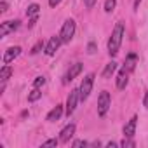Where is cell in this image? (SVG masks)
Segmentation results:
<instances>
[{
	"mask_svg": "<svg viewBox=\"0 0 148 148\" xmlns=\"http://www.w3.org/2000/svg\"><path fill=\"white\" fill-rule=\"evenodd\" d=\"M106 146H108V148H115V146H119V145H117V143H113V141H110Z\"/></svg>",
	"mask_w": 148,
	"mask_h": 148,
	"instance_id": "31",
	"label": "cell"
},
{
	"mask_svg": "<svg viewBox=\"0 0 148 148\" xmlns=\"http://www.w3.org/2000/svg\"><path fill=\"white\" fill-rule=\"evenodd\" d=\"M21 54V47L19 45H14V47H9L5 52H4V64H9L12 63L18 56Z\"/></svg>",
	"mask_w": 148,
	"mask_h": 148,
	"instance_id": "9",
	"label": "cell"
},
{
	"mask_svg": "<svg viewBox=\"0 0 148 148\" xmlns=\"http://www.w3.org/2000/svg\"><path fill=\"white\" fill-rule=\"evenodd\" d=\"M115 70H117V63H115V61H110V63L105 66V70H103V79H110V77L113 75Z\"/></svg>",
	"mask_w": 148,
	"mask_h": 148,
	"instance_id": "15",
	"label": "cell"
},
{
	"mask_svg": "<svg viewBox=\"0 0 148 148\" xmlns=\"http://www.w3.org/2000/svg\"><path fill=\"white\" fill-rule=\"evenodd\" d=\"M61 44H63V42H61V37H59V35H58V37H51L49 42H47V45H45V54H47V56H54Z\"/></svg>",
	"mask_w": 148,
	"mask_h": 148,
	"instance_id": "8",
	"label": "cell"
},
{
	"mask_svg": "<svg viewBox=\"0 0 148 148\" xmlns=\"http://www.w3.org/2000/svg\"><path fill=\"white\" fill-rule=\"evenodd\" d=\"M0 11H2V12L7 11V2H5V0H2V2H0Z\"/></svg>",
	"mask_w": 148,
	"mask_h": 148,
	"instance_id": "28",
	"label": "cell"
},
{
	"mask_svg": "<svg viewBox=\"0 0 148 148\" xmlns=\"http://www.w3.org/2000/svg\"><path fill=\"white\" fill-rule=\"evenodd\" d=\"M38 11H40V5H38V4H30L28 9H26V16H28V18L38 16Z\"/></svg>",
	"mask_w": 148,
	"mask_h": 148,
	"instance_id": "17",
	"label": "cell"
},
{
	"mask_svg": "<svg viewBox=\"0 0 148 148\" xmlns=\"http://www.w3.org/2000/svg\"><path fill=\"white\" fill-rule=\"evenodd\" d=\"M44 84H45V77H37V79L33 80V87H38V89H40Z\"/></svg>",
	"mask_w": 148,
	"mask_h": 148,
	"instance_id": "20",
	"label": "cell"
},
{
	"mask_svg": "<svg viewBox=\"0 0 148 148\" xmlns=\"http://www.w3.org/2000/svg\"><path fill=\"white\" fill-rule=\"evenodd\" d=\"M73 134H75V124H68V125L59 132V141H61V143H68V141L73 138Z\"/></svg>",
	"mask_w": 148,
	"mask_h": 148,
	"instance_id": "10",
	"label": "cell"
},
{
	"mask_svg": "<svg viewBox=\"0 0 148 148\" xmlns=\"http://www.w3.org/2000/svg\"><path fill=\"white\" fill-rule=\"evenodd\" d=\"M87 52H89V54H94V52H96V44H94V42H91V44L87 45Z\"/></svg>",
	"mask_w": 148,
	"mask_h": 148,
	"instance_id": "26",
	"label": "cell"
},
{
	"mask_svg": "<svg viewBox=\"0 0 148 148\" xmlns=\"http://www.w3.org/2000/svg\"><path fill=\"white\" fill-rule=\"evenodd\" d=\"M124 33H125V26H124V23L120 21V23L115 25V28H113V32H112V35H110V38H108V54H110V56H115V54L119 52V49H120V45H122Z\"/></svg>",
	"mask_w": 148,
	"mask_h": 148,
	"instance_id": "1",
	"label": "cell"
},
{
	"mask_svg": "<svg viewBox=\"0 0 148 148\" xmlns=\"http://www.w3.org/2000/svg\"><path fill=\"white\" fill-rule=\"evenodd\" d=\"M61 115H63V105H56V106L47 113V120H49V122H56V120L61 119Z\"/></svg>",
	"mask_w": 148,
	"mask_h": 148,
	"instance_id": "13",
	"label": "cell"
},
{
	"mask_svg": "<svg viewBox=\"0 0 148 148\" xmlns=\"http://www.w3.org/2000/svg\"><path fill=\"white\" fill-rule=\"evenodd\" d=\"M96 2H98V0H84V5H86L87 9H92V7L96 5Z\"/></svg>",
	"mask_w": 148,
	"mask_h": 148,
	"instance_id": "25",
	"label": "cell"
},
{
	"mask_svg": "<svg viewBox=\"0 0 148 148\" xmlns=\"http://www.w3.org/2000/svg\"><path fill=\"white\" fill-rule=\"evenodd\" d=\"M82 70H84V64H82V63H75V64H71V66L68 68V71H66L64 79H63V84L71 82L77 75H80V71H82Z\"/></svg>",
	"mask_w": 148,
	"mask_h": 148,
	"instance_id": "6",
	"label": "cell"
},
{
	"mask_svg": "<svg viewBox=\"0 0 148 148\" xmlns=\"http://www.w3.org/2000/svg\"><path fill=\"white\" fill-rule=\"evenodd\" d=\"M37 21H38V16H33V18H32V19H30V23H28V28H33V26H35V23H37Z\"/></svg>",
	"mask_w": 148,
	"mask_h": 148,
	"instance_id": "27",
	"label": "cell"
},
{
	"mask_svg": "<svg viewBox=\"0 0 148 148\" xmlns=\"http://www.w3.org/2000/svg\"><path fill=\"white\" fill-rule=\"evenodd\" d=\"M110 106H112V98H110V94H108L106 91H103V92L99 94V98H98V115H99L101 119L106 117Z\"/></svg>",
	"mask_w": 148,
	"mask_h": 148,
	"instance_id": "4",
	"label": "cell"
},
{
	"mask_svg": "<svg viewBox=\"0 0 148 148\" xmlns=\"http://www.w3.org/2000/svg\"><path fill=\"white\" fill-rule=\"evenodd\" d=\"M120 146H136V143L132 141V139H127V138H124V141H120Z\"/></svg>",
	"mask_w": 148,
	"mask_h": 148,
	"instance_id": "23",
	"label": "cell"
},
{
	"mask_svg": "<svg viewBox=\"0 0 148 148\" xmlns=\"http://www.w3.org/2000/svg\"><path fill=\"white\" fill-rule=\"evenodd\" d=\"M127 82H129V70L124 66V68L119 71V77H117V87H119V89H125Z\"/></svg>",
	"mask_w": 148,
	"mask_h": 148,
	"instance_id": "11",
	"label": "cell"
},
{
	"mask_svg": "<svg viewBox=\"0 0 148 148\" xmlns=\"http://www.w3.org/2000/svg\"><path fill=\"white\" fill-rule=\"evenodd\" d=\"M117 5V0H106L105 2V12H112Z\"/></svg>",
	"mask_w": 148,
	"mask_h": 148,
	"instance_id": "19",
	"label": "cell"
},
{
	"mask_svg": "<svg viewBox=\"0 0 148 148\" xmlns=\"http://www.w3.org/2000/svg\"><path fill=\"white\" fill-rule=\"evenodd\" d=\"M79 101H80V92H79V89H73V91L70 92L68 99H66V115H68V117L75 112Z\"/></svg>",
	"mask_w": 148,
	"mask_h": 148,
	"instance_id": "5",
	"label": "cell"
},
{
	"mask_svg": "<svg viewBox=\"0 0 148 148\" xmlns=\"http://www.w3.org/2000/svg\"><path fill=\"white\" fill-rule=\"evenodd\" d=\"M11 75H12V68H11L9 64L2 66V70H0V80H2V82H7Z\"/></svg>",
	"mask_w": 148,
	"mask_h": 148,
	"instance_id": "16",
	"label": "cell"
},
{
	"mask_svg": "<svg viewBox=\"0 0 148 148\" xmlns=\"http://www.w3.org/2000/svg\"><path fill=\"white\" fill-rule=\"evenodd\" d=\"M58 143H59V139H47L42 143V146H58Z\"/></svg>",
	"mask_w": 148,
	"mask_h": 148,
	"instance_id": "22",
	"label": "cell"
},
{
	"mask_svg": "<svg viewBox=\"0 0 148 148\" xmlns=\"http://www.w3.org/2000/svg\"><path fill=\"white\" fill-rule=\"evenodd\" d=\"M75 35V21L73 19H66L63 23V28L59 32V37H61V42L63 44H70V40Z\"/></svg>",
	"mask_w": 148,
	"mask_h": 148,
	"instance_id": "2",
	"label": "cell"
},
{
	"mask_svg": "<svg viewBox=\"0 0 148 148\" xmlns=\"http://www.w3.org/2000/svg\"><path fill=\"white\" fill-rule=\"evenodd\" d=\"M87 145H89V143H87V141H84V139H75V141L71 143V146H73V148H79V146H87Z\"/></svg>",
	"mask_w": 148,
	"mask_h": 148,
	"instance_id": "21",
	"label": "cell"
},
{
	"mask_svg": "<svg viewBox=\"0 0 148 148\" xmlns=\"http://www.w3.org/2000/svg\"><path fill=\"white\" fill-rule=\"evenodd\" d=\"M136 124H138V117L134 115L125 125H124V138H132L136 132Z\"/></svg>",
	"mask_w": 148,
	"mask_h": 148,
	"instance_id": "12",
	"label": "cell"
},
{
	"mask_svg": "<svg viewBox=\"0 0 148 148\" xmlns=\"http://www.w3.org/2000/svg\"><path fill=\"white\" fill-rule=\"evenodd\" d=\"M19 28V21H4L2 25H0V37H7L9 33L16 32Z\"/></svg>",
	"mask_w": 148,
	"mask_h": 148,
	"instance_id": "7",
	"label": "cell"
},
{
	"mask_svg": "<svg viewBox=\"0 0 148 148\" xmlns=\"http://www.w3.org/2000/svg\"><path fill=\"white\" fill-rule=\"evenodd\" d=\"M40 96H42V92H40V89L38 87H33V91L28 94V101L30 103H33V101H37V99H40Z\"/></svg>",
	"mask_w": 148,
	"mask_h": 148,
	"instance_id": "18",
	"label": "cell"
},
{
	"mask_svg": "<svg viewBox=\"0 0 148 148\" xmlns=\"http://www.w3.org/2000/svg\"><path fill=\"white\" fill-rule=\"evenodd\" d=\"M136 63H138V54H134V52H131V54H127V58H125V68L129 70V71H132L134 68H136Z\"/></svg>",
	"mask_w": 148,
	"mask_h": 148,
	"instance_id": "14",
	"label": "cell"
},
{
	"mask_svg": "<svg viewBox=\"0 0 148 148\" xmlns=\"http://www.w3.org/2000/svg\"><path fill=\"white\" fill-rule=\"evenodd\" d=\"M42 47H44V44H42V40H40V42H37V44L33 45V49H32L30 52H32V54H37V52H38V51H40Z\"/></svg>",
	"mask_w": 148,
	"mask_h": 148,
	"instance_id": "24",
	"label": "cell"
},
{
	"mask_svg": "<svg viewBox=\"0 0 148 148\" xmlns=\"http://www.w3.org/2000/svg\"><path fill=\"white\" fill-rule=\"evenodd\" d=\"M139 2H141V0H134V11H138V7H139Z\"/></svg>",
	"mask_w": 148,
	"mask_h": 148,
	"instance_id": "32",
	"label": "cell"
},
{
	"mask_svg": "<svg viewBox=\"0 0 148 148\" xmlns=\"http://www.w3.org/2000/svg\"><path fill=\"white\" fill-rule=\"evenodd\" d=\"M92 84H94V73H89V75L84 77L80 87H79V92H80V101H86L92 91Z\"/></svg>",
	"mask_w": 148,
	"mask_h": 148,
	"instance_id": "3",
	"label": "cell"
},
{
	"mask_svg": "<svg viewBox=\"0 0 148 148\" xmlns=\"http://www.w3.org/2000/svg\"><path fill=\"white\" fill-rule=\"evenodd\" d=\"M59 2H61V0H49V5L51 7H56V5H59Z\"/></svg>",
	"mask_w": 148,
	"mask_h": 148,
	"instance_id": "29",
	"label": "cell"
},
{
	"mask_svg": "<svg viewBox=\"0 0 148 148\" xmlns=\"http://www.w3.org/2000/svg\"><path fill=\"white\" fill-rule=\"evenodd\" d=\"M143 105H145V108L148 110V92H145V98H143Z\"/></svg>",
	"mask_w": 148,
	"mask_h": 148,
	"instance_id": "30",
	"label": "cell"
}]
</instances>
